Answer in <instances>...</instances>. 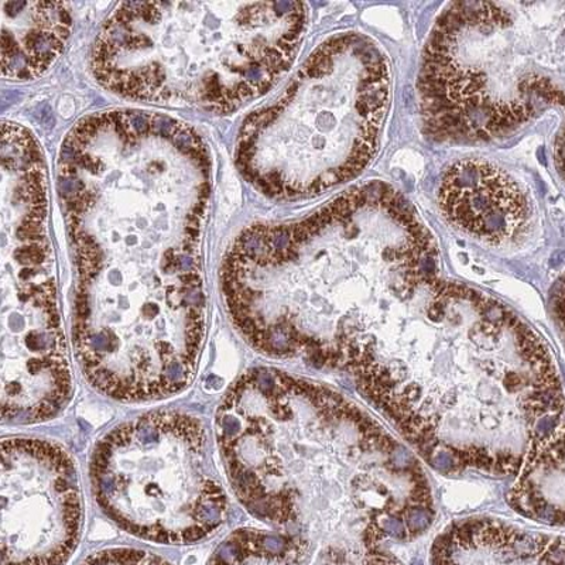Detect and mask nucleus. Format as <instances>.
<instances>
[{
  "mask_svg": "<svg viewBox=\"0 0 565 565\" xmlns=\"http://www.w3.org/2000/svg\"><path fill=\"white\" fill-rule=\"evenodd\" d=\"M516 4L451 3L431 30L418 73L424 132L438 143H481L521 128L565 90L537 67Z\"/></svg>",
  "mask_w": 565,
  "mask_h": 565,
  "instance_id": "obj_1",
  "label": "nucleus"
},
{
  "mask_svg": "<svg viewBox=\"0 0 565 565\" xmlns=\"http://www.w3.org/2000/svg\"><path fill=\"white\" fill-rule=\"evenodd\" d=\"M209 430L181 412L119 424L90 457L95 498L118 526L161 544L201 542L228 513Z\"/></svg>",
  "mask_w": 565,
  "mask_h": 565,
  "instance_id": "obj_2",
  "label": "nucleus"
},
{
  "mask_svg": "<svg viewBox=\"0 0 565 565\" xmlns=\"http://www.w3.org/2000/svg\"><path fill=\"white\" fill-rule=\"evenodd\" d=\"M392 97L385 53L367 35H334L311 54L276 104L291 113L299 170L285 199L326 193L375 158Z\"/></svg>",
  "mask_w": 565,
  "mask_h": 565,
  "instance_id": "obj_3",
  "label": "nucleus"
},
{
  "mask_svg": "<svg viewBox=\"0 0 565 565\" xmlns=\"http://www.w3.org/2000/svg\"><path fill=\"white\" fill-rule=\"evenodd\" d=\"M2 565H65L84 523L77 467L58 444L8 438L0 467Z\"/></svg>",
  "mask_w": 565,
  "mask_h": 565,
  "instance_id": "obj_4",
  "label": "nucleus"
},
{
  "mask_svg": "<svg viewBox=\"0 0 565 565\" xmlns=\"http://www.w3.org/2000/svg\"><path fill=\"white\" fill-rule=\"evenodd\" d=\"M39 276L18 277L13 300L4 296L0 351L4 422L50 420L67 405L73 391L55 281Z\"/></svg>",
  "mask_w": 565,
  "mask_h": 565,
  "instance_id": "obj_5",
  "label": "nucleus"
},
{
  "mask_svg": "<svg viewBox=\"0 0 565 565\" xmlns=\"http://www.w3.org/2000/svg\"><path fill=\"white\" fill-rule=\"evenodd\" d=\"M438 205L454 228L492 246L521 242L532 220V206L518 181L479 159L457 161L447 169Z\"/></svg>",
  "mask_w": 565,
  "mask_h": 565,
  "instance_id": "obj_6",
  "label": "nucleus"
},
{
  "mask_svg": "<svg viewBox=\"0 0 565 565\" xmlns=\"http://www.w3.org/2000/svg\"><path fill=\"white\" fill-rule=\"evenodd\" d=\"M431 565H565V539L522 533L497 522H467L436 540Z\"/></svg>",
  "mask_w": 565,
  "mask_h": 565,
  "instance_id": "obj_7",
  "label": "nucleus"
},
{
  "mask_svg": "<svg viewBox=\"0 0 565 565\" xmlns=\"http://www.w3.org/2000/svg\"><path fill=\"white\" fill-rule=\"evenodd\" d=\"M209 565H351L350 554L327 547L316 556L302 534L242 529L221 544Z\"/></svg>",
  "mask_w": 565,
  "mask_h": 565,
  "instance_id": "obj_8",
  "label": "nucleus"
},
{
  "mask_svg": "<svg viewBox=\"0 0 565 565\" xmlns=\"http://www.w3.org/2000/svg\"><path fill=\"white\" fill-rule=\"evenodd\" d=\"M522 469L523 481L534 486L546 479L547 488L553 489L536 514V521L565 524V424L530 447Z\"/></svg>",
  "mask_w": 565,
  "mask_h": 565,
  "instance_id": "obj_9",
  "label": "nucleus"
},
{
  "mask_svg": "<svg viewBox=\"0 0 565 565\" xmlns=\"http://www.w3.org/2000/svg\"><path fill=\"white\" fill-rule=\"evenodd\" d=\"M81 565H171L164 558L145 550L108 548L94 553Z\"/></svg>",
  "mask_w": 565,
  "mask_h": 565,
  "instance_id": "obj_10",
  "label": "nucleus"
},
{
  "mask_svg": "<svg viewBox=\"0 0 565 565\" xmlns=\"http://www.w3.org/2000/svg\"><path fill=\"white\" fill-rule=\"evenodd\" d=\"M398 518L405 519L408 537L417 536L431 526L433 509L418 507V504H406L398 512Z\"/></svg>",
  "mask_w": 565,
  "mask_h": 565,
  "instance_id": "obj_11",
  "label": "nucleus"
},
{
  "mask_svg": "<svg viewBox=\"0 0 565 565\" xmlns=\"http://www.w3.org/2000/svg\"><path fill=\"white\" fill-rule=\"evenodd\" d=\"M553 310L565 338V275L562 277V280L557 282L556 287H554Z\"/></svg>",
  "mask_w": 565,
  "mask_h": 565,
  "instance_id": "obj_12",
  "label": "nucleus"
},
{
  "mask_svg": "<svg viewBox=\"0 0 565 565\" xmlns=\"http://www.w3.org/2000/svg\"><path fill=\"white\" fill-rule=\"evenodd\" d=\"M376 523L377 526H380L382 529V532L385 534H391V536L401 540H405L408 537L406 524L403 523L402 519L398 516L387 514L386 518H383L381 522Z\"/></svg>",
  "mask_w": 565,
  "mask_h": 565,
  "instance_id": "obj_13",
  "label": "nucleus"
},
{
  "mask_svg": "<svg viewBox=\"0 0 565 565\" xmlns=\"http://www.w3.org/2000/svg\"><path fill=\"white\" fill-rule=\"evenodd\" d=\"M428 463H430L431 467L436 468L437 471L441 473L461 471V469L458 467L456 457L452 456V452L448 450V448L447 451L436 454V456H434L431 461Z\"/></svg>",
  "mask_w": 565,
  "mask_h": 565,
  "instance_id": "obj_14",
  "label": "nucleus"
},
{
  "mask_svg": "<svg viewBox=\"0 0 565 565\" xmlns=\"http://www.w3.org/2000/svg\"><path fill=\"white\" fill-rule=\"evenodd\" d=\"M556 164L559 173L564 177L565 180V126L559 132L556 143Z\"/></svg>",
  "mask_w": 565,
  "mask_h": 565,
  "instance_id": "obj_15",
  "label": "nucleus"
},
{
  "mask_svg": "<svg viewBox=\"0 0 565 565\" xmlns=\"http://www.w3.org/2000/svg\"><path fill=\"white\" fill-rule=\"evenodd\" d=\"M135 242H136V239L134 238V236H129V238L126 239V244H128V245H134Z\"/></svg>",
  "mask_w": 565,
  "mask_h": 565,
  "instance_id": "obj_16",
  "label": "nucleus"
}]
</instances>
